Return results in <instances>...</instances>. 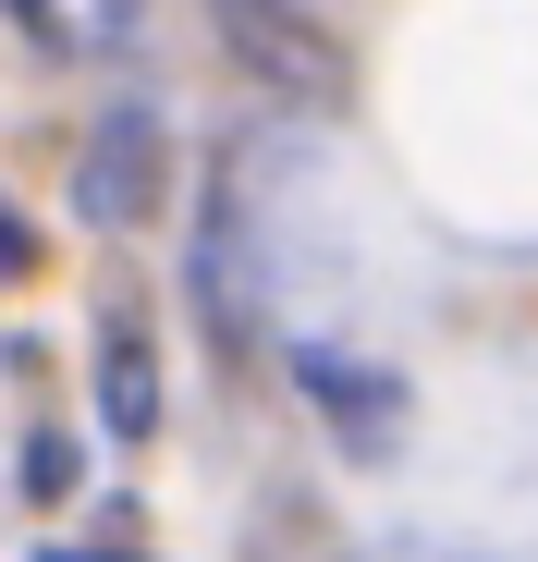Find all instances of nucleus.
Listing matches in <instances>:
<instances>
[{
  "label": "nucleus",
  "mask_w": 538,
  "mask_h": 562,
  "mask_svg": "<svg viewBox=\"0 0 538 562\" xmlns=\"http://www.w3.org/2000/svg\"><path fill=\"white\" fill-rule=\"evenodd\" d=\"M245 562H355V550H343V526H330L306 490H269V502L245 514Z\"/></svg>",
  "instance_id": "nucleus-4"
},
{
  "label": "nucleus",
  "mask_w": 538,
  "mask_h": 562,
  "mask_svg": "<svg viewBox=\"0 0 538 562\" xmlns=\"http://www.w3.org/2000/svg\"><path fill=\"white\" fill-rule=\"evenodd\" d=\"M221 25L245 37V61L269 86H294V99H343V49L294 13V0H221Z\"/></svg>",
  "instance_id": "nucleus-2"
},
{
  "label": "nucleus",
  "mask_w": 538,
  "mask_h": 562,
  "mask_svg": "<svg viewBox=\"0 0 538 562\" xmlns=\"http://www.w3.org/2000/svg\"><path fill=\"white\" fill-rule=\"evenodd\" d=\"M74 477H86V452H74V440H25V490H37V502H61Z\"/></svg>",
  "instance_id": "nucleus-6"
},
{
  "label": "nucleus",
  "mask_w": 538,
  "mask_h": 562,
  "mask_svg": "<svg viewBox=\"0 0 538 562\" xmlns=\"http://www.w3.org/2000/svg\"><path fill=\"white\" fill-rule=\"evenodd\" d=\"M99 416L123 428V440H147L159 428V367H147V342L111 318V342H99Z\"/></svg>",
  "instance_id": "nucleus-5"
},
{
  "label": "nucleus",
  "mask_w": 538,
  "mask_h": 562,
  "mask_svg": "<svg viewBox=\"0 0 538 562\" xmlns=\"http://www.w3.org/2000/svg\"><path fill=\"white\" fill-rule=\"evenodd\" d=\"M0 269H37V233H25L13 209H0Z\"/></svg>",
  "instance_id": "nucleus-7"
},
{
  "label": "nucleus",
  "mask_w": 538,
  "mask_h": 562,
  "mask_svg": "<svg viewBox=\"0 0 538 562\" xmlns=\"http://www.w3.org/2000/svg\"><path fill=\"white\" fill-rule=\"evenodd\" d=\"M294 380L355 428V452H380V428H392V380H380V367H355L343 342H306V355H294Z\"/></svg>",
  "instance_id": "nucleus-3"
},
{
  "label": "nucleus",
  "mask_w": 538,
  "mask_h": 562,
  "mask_svg": "<svg viewBox=\"0 0 538 562\" xmlns=\"http://www.w3.org/2000/svg\"><path fill=\"white\" fill-rule=\"evenodd\" d=\"M159 183H171V135H159V111H147V99H135V111H111L99 135H86L74 196H86V221H99V233H135V221L159 209Z\"/></svg>",
  "instance_id": "nucleus-1"
},
{
  "label": "nucleus",
  "mask_w": 538,
  "mask_h": 562,
  "mask_svg": "<svg viewBox=\"0 0 538 562\" xmlns=\"http://www.w3.org/2000/svg\"><path fill=\"white\" fill-rule=\"evenodd\" d=\"M13 25H37V37H61V0H0Z\"/></svg>",
  "instance_id": "nucleus-8"
}]
</instances>
